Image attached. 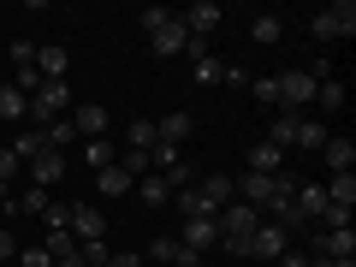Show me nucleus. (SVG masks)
Listing matches in <instances>:
<instances>
[{
  "label": "nucleus",
  "instance_id": "obj_6",
  "mask_svg": "<svg viewBox=\"0 0 356 267\" xmlns=\"http://www.w3.org/2000/svg\"><path fill=\"white\" fill-rule=\"evenodd\" d=\"M285 250H291V238H285L280 226H267V220H261V226L250 232V261H280Z\"/></svg>",
  "mask_w": 356,
  "mask_h": 267
},
{
  "label": "nucleus",
  "instance_id": "obj_31",
  "mask_svg": "<svg viewBox=\"0 0 356 267\" xmlns=\"http://www.w3.org/2000/svg\"><path fill=\"white\" fill-rule=\"evenodd\" d=\"M250 95L267 107V113H280V83H273V77H255V83H250Z\"/></svg>",
  "mask_w": 356,
  "mask_h": 267
},
{
  "label": "nucleus",
  "instance_id": "obj_12",
  "mask_svg": "<svg viewBox=\"0 0 356 267\" xmlns=\"http://www.w3.org/2000/svg\"><path fill=\"white\" fill-rule=\"evenodd\" d=\"M65 65H72V54H65L60 42L36 48V77H42V83H65Z\"/></svg>",
  "mask_w": 356,
  "mask_h": 267
},
{
  "label": "nucleus",
  "instance_id": "obj_2",
  "mask_svg": "<svg viewBox=\"0 0 356 267\" xmlns=\"http://www.w3.org/2000/svg\"><path fill=\"white\" fill-rule=\"evenodd\" d=\"M309 36H315V42L356 36V6H350V0H332V6H321V13L309 18Z\"/></svg>",
  "mask_w": 356,
  "mask_h": 267
},
{
  "label": "nucleus",
  "instance_id": "obj_22",
  "mask_svg": "<svg viewBox=\"0 0 356 267\" xmlns=\"http://www.w3.org/2000/svg\"><path fill=\"white\" fill-rule=\"evenodd\" d=\"M137 196H143V202H149V208H166V202H172V191H166V178H161V172L137 178Z\"/></svg>",
  "mask_w": 356,
  "mask_h": 267
},
{
  "label": "nucleus",
  "instance_id": "obj_19",
  "mask_svg": "<svg viewBox=\"0 0 356 267\" xmlns=\"http://www.w3.org/2000/svg\"><path fill=\"white\" fill-rule=\"evenodd\" d=\"M321 154H327L332 172H350V166H356V143L350 137H327V149H321Z\"/></svg>",
  "mask_w": 356,
  "mask_h": 267
},
{
  "label": "nucleus",
  "instance_id": "obj_17",
  "mask_svg": "<svg viewBox=\"0 0 356 267\" xmlns=\"http://www.w3.org/2000/svg\"><path fill=\"white\" fill-rule=\"evenodd\" d=\"M280 36H285V18H280V13H255V18H250V42H261V48H273Z\"/></svg>",
  "mask_w": 356,
  "mask_h": 267
},
{
  "label": "nucleus",
  "instance_id": "obj_16",
  "mask_svg": "<svg viewBox=\"0 0 356 267\" xmlns=\"http://www.w3.org/2000/svg\"><path fill=\"white\" fill-rule=\"evenodd\" d=\"M95 191L113 202V196H131V191H137V178H125V172H119V161H113V166H102V172H95Z\"/></svg>",
  "mask_w": 356,
  "mask_h": 267
},
{
  "label": "nucleus",
  "instance_id": "obj_35",
  "mask_svg": "<svg viewBox=\"0 0 356 267\" xmlns=\"http://www.w3.org/2000/svg\"><path fill=\"white\" fill-rule=\"evenodd\" d=\"M89 166H95V172H102V166H113V149H107V143H89V154H83Z\"/></svg>",
  "mask_w": 356,
  "mask_h": 267
},
{
  "label": "nucleus",
  "instance_id": "obj_38",
  "mask_svg": "<svg viewBox=\"0 0 356 267\" xmlns=\"http://www.w3.org/2000/svg\"><path fill=\"white\" fill-rule=\"evenodd\" d=\"M220 83H232V89H250V72H243V65H226V72H220Z\"/></svg>",
  "mask_w": 356,
  "mask_h": 267
},
{
  "label": "nucleus",
  "instance_id": "obj_1",
  "mask_svg": "<svg viewBox=\"0 0 356 267\" xmlns=\"http://www.w3.org/2000/svg\"><path fill=\"white\" fill-rule=\"evenodd\" d=\"M143 24H149L154 54H191V30L178 24V13H166V6H149V13H143Z\"/></svg>",
  "mask_w": 356,
  "mask_h": 267
},
{
  "label": "nucleus",
  "instance_id": "obj_13",
  "mask_svg": "<svg viewBox=\"0 0 356 267\" xmlns=\"http://www.w3.org/2000/svg\"><path fill=\"white\" fill-rule=\"evenodd\" d=\"M196 196H202V202H208V208H214V214H220V208H226V202H238V184H232L226 172H208L202 184H196Z\"/></svg>",
  "mask_w": 356,
  "mask_h": 267
},
{
  "label": "nucleus",
  "instance_id": "obj_37",
  "mask_svg": "<svg viewBox=\"0 0 356 267\" xmlns=\"http://www.w3.org/2000/svg\"><path fill=\"white\" fill-rule=\"evenodd\" d=\"M102 267H143V255H125V250H107Z\"/></svg>",
  "mask_w": 356,
  "mask_h": 267
},
{
  "label": "nucleus",
  "instance_id": "obj_32",
  "mask_svg": "<svg viewBox=\"0 0 356 267\" xmlns=\"http://www.w3.org/2000/svg\"><path fill=\"white\" fill-rule=\"evenodd\" d=\"M315 220H321V232H344V226H350V208H332V202H327Z\"/></svg>",
  "mask_w": 356,
  "mask_h": 267
},
{
  "label": "nucleus",
  "instance_id": "obj_27",
  "mask_svg": "<svg viewBox=\"0 0 356 267\" xmlns=\"http://www.w3.org/2000/svg\"><path fill=\"white\" fill-rule=\"evenodd\" d=\"M125 149H143V154L154 149V119H131V131H125Z\"/></svg>",
  "mask_w": 356,
  "mask_h": 267
},
{
  "label": "nucleus",
  "instance_id": "obj_30",
  "mask_svg": "<svg viewBox=\"0 0 356 267\" xmlns=\"http://www.w3.org/2000/svg\"><path fill=\"white\" fill-rule=\"evenodd\" d=\"M48 208H54V202H48V191H36V184H30V191L13 202V214H48Z\"/></svg>",
  "mask_w": 356,
  "mask_h": 267
},
{
  "label": "nucleus",
  "instance_id": "obj_5",
  "mask_svg": "<svg viewBox=\"0 0 356 267\" xmlns=\"http://www.w3.org/2000/svg\"><path fill=\"white\" fill-rule=\"evenodd\" d=\"M220 18H226V13H220V0H196L191 13H178V24L191 30V42H208L220 30Z\"/></svg>",
  "mask_w": 356,
  "mask_h": 267
},
{
  "label": "nucleus",
  "instance_id": "obj_33",
  "mask_svg": "<svg viewBox=\"0 0 356 267\" xmlns=\"http://www.w3.org/2000/svg\"><path fill=\"white\" fill-rule=\"evenodd\" d=\"M18 267H54V255L42 250V243H24V250H18Z\"/></svg>",
  "mask_w": 356,
  "mask_h": 267
},
{
  "label": "nucleus",
  "instance_id": "obj_7",
  "mask_svg": "<svg viewBox=\"0 0 356 267\" xmlns=\"http://www.w3.org/2000/svg\"><path fill=\"white\" fill-rule=\"evenodd\" d=\"M60 178H65V154L60 149H42L36 161H30V184H36V191H54Z\"/></svg>",
  "mask_w": 356,
  "mask_h": 267
},
{
  "label": "nucleus",
  "instance_id": "obj_41",
  "mask_svg": "<svg viewBox=\"0 0 356 267\" xmlns=\"http://www.w3.org/2000/svg\"><path fill=\"white\" fill-rule=\"evenodd\" d=\"M0 208H13V184L6 178H0Z\"/></svg>",
  "mask_w": 356,
  "mask_h": 267
},
{
  "label": "nucleus",
  "instance_id": "obj_28",
  "mask_svg": "<svg viewBox=\"0 0 356 267\" xmlns=\"http://www.w3.org/2000/svg\"><path fill=\"white\" fill-rule=\"evenodd\" d=\"M291 202H297V214H303V220H315L321 208H327V196H321V184H303V191H297Z\"/></svg>",
  "mask_w": 356,
  "mask_h": 267
},
{
  "label": "nucleus",
  "instance_id": "obj_15",
  "mask_svg": "<svg viewBox=\"0 0 356 267\" xmlns=\"http://www.w3.org/2000/svg\"><path fill=\"white\" fill-rule=\"evenodd\" d=\"M321 196H327L332 208H356V172H332L327 184H321Z\"/></svg>",
  "mask_w": 356,
  "mask_h": 267
},
{
  "label": "nucleus",
  "instance_id": "obj_14",
  "mask_svg": "<svg viewBox=\"0 0 356 267\" xmlns=\"http://www.w3.org/2000/svg\"><path fill=\"white\" fill-rule=\"evenodd\" d=\"M250 172H261V178H273V172H285V154L273 149V143H250Z\"/></svg>",
  "mask_w": 356,
  "mask_h": 267
},
{
  "label": "nucleus",
  "instance_id": "obj_8",
  "mask_svg": "<svg viewBox=\"0 0 356 267\" xmlns=\"http://www.w3.org/2000/svg\"><path fill=\"white\" fill-rule=\"evenodd\" d=\"M102 232H107V214H102V208H89V202L72 208V238H77V243H102Z\"/></svg>",
  "mask_w": 356,
  "mask_h": 267
},
{
  "label": "nucleus",
  "instance_id": "obj_42",
  "mask_svg": "<svg viewBox=\"0 0 356 267\" xmlns=\"http://www.w3.org/2000/svg\"><path fill=\"white\" fill-rule=\"evenodd\" d=\"M54 267H89V261H83V255H65V261H54Z\"/></svg>",
  "mask_w": 356,
  "mask_h": 267
},
{
  "label": "nucleus",
  "instance_id": "obj_29",
  "mask_svg": "<svg viewBox=\"0 0 356 267\" xmlns=\"http://www.w3.org/2000/svg\"><path fill=\"white\" fill-rule=\"evenodd\" d=\"M220 72H226V60H214V54H202V60H191V77H196V83H220Z\"/></svg>",
  "mask_w": 356,
  "mask_h": 267
},
{
  "label": "nucleus",
  "instance_id": "obj_18",
  "mask_svg": "<svg viewBox=\"0 0 356 267\" xmlns=\"http://www.w3.org/2000/svg\"><path fill=\"white\" fill-rule=\"evenodd\" d=\"M267 143H273V149H297V113H273V125H267Z\"/></svg>",
  "mask_w": 356,
  "mask_h": 267
},
{
  "label": "nucleus",
  "instance_id": "obj_24",
  "mask_svg": "<svg viewBox=\"0 0 356 267\" xmlns=\"http://www.w3.org/2000/svg\"><path fill=\"white\" fill-rule=\"evenodd\" d=\"M315 107H327V113L344 107V83H339V77H321V83H315Z\"/></svg>",
  "mask_w": 356,
  "mask_h": 267
},
{
  "label": "nucleus",
  "instance_id": "obj_10",
  "mask_svg": "<svg viewBox=\"0 0 356 267\" xmlns=\"http://www.w3.org/2000/svg\"><path fill=\"white\" fill-rule=\"evenodd\" d=\"M191 131H196L191 113H161V119H154V143H172V149H184Z\"/></svg>",
  "mask_w": 356,
  "mask_h": 267
},
{
  "label": "nucleus",
  "instance_id": "obj_3",
  "mask_svg": "<svg viewBox=\"0 0 356 267\" xmlns=\"http://www.w3.org/2000/svg\"><path fill=\"white\" fill-rule=\"evenodd\" d=\"M273 83H280V113H303V107L315 102V77H309L303 65H291V72H280Z\"/></svg>",
  "mask_w": 356,
  "mask_h": 267
},
{
  "label": "nucleus",
  "instance_id": "obj_11",
  "mask_svg": "<svg viewBox=\"0 0 356 267\" xmlns=\"http://www.w3.org/2000/svg\"><path fill=\"white\" fill-rule=\"evenodd\" d=\"M72 131H77L83 143H102V131H107V107H95V102L72 107Z\"/></svg>",
  "mask_w": 356,
  "mask_h": 267
},
{
  "label": "nucleus",
  "instance_id": "obj_40",
  "mask_svg": "<svg viewBox=\"0 0 356 267\" xmlns=\"http://www.w3.org/2000/svg\"><path fill=\"white\" fill-rule=\"evenodd\" d=\"M13 166H18V161H13V149H0V178H6V184H13Z\"/></svg>",
  "mask_w": 356,
  "mask_h": 267
},
{
  "label": "nucleus",
  "instance_id": "obj_43",
  "mask_svg": "<svg viewBox=\"0 0 356 267\" xmlns=\"http://www.w3.org/2000/svg\"><path fill=\"white\" fill-rule=\"evenodd\" d=\"M327 267H356V261H327Z\"/></svg>",
  "mask_w": 356,
  "mask_h": 267
},
{
  "label": "nucleus",
  "instance_id": "obj_26",
  "mask_svg": "<svg viewBox=\"0 0 356 267\" xmlns=\"http://www.w3.org/2000/svg\"><path fill=\"white\" fill-rule=\"evenodd\" d=\"M42 149H48V143H42V131H36V125H30V131H18V137H13V161H36Z\"/></svg>",
  "mask_w": 356,
  "mask_h": 267
},
{
  "label": "nucleus",
  "instance_id": "obj_21",
  "mask_svg": "<svg viewBox=\"0 0 356 267\" xmlns=\"http://www.w3.org/2000/svg\"><path fill=\"white\" fill-rule=\"evenodd\" d=\"M297 149L321 154V149H327V125H321V119H297Z\"/></svg>",
  "mask_w": 356,
  "mask_h": 267
},
{
  "label": "nucleus",
  "instance_id": "obj_36",
  "mask_svg": "<svg viewBox=\"0 0 356 267\" xmlns=\"http://www.w3.org/2000/svg\"><path fill=\"white\" fill-rule=\"evenodd\" d=\"M18 65H36V42H13V72Z\"/></svg>",
  "mask_w": 356,
  "mask_h": 267
},
{
  "label": "nucleus",
  "instance_id": "obj_34",
  "mask_svg": "<svg viewBox=\"0 0 356 267\" xmlns=\"http://www.w3.org/2000/svg\"><path fill=\"white\" fill-rule=\"evenodd\" d=\"M154 261H178V255H184V243H178V238H154Z\"/></svg>",
  "mask_w": 356,
  "mask_h": 267
},
{
  "label": "nucleus",
  "instance_id": "obj_4",
  "mask_svg": "<svg viewBox=\"0 0 356 267\" xmlns=\"http://www.w3.org/2000/svg\"><path fill=\"white\" fill-rule=\"evenodd\" d=\"M60 113H72V89H65V83H42L36 95H30V119H36V131L54 125Z\"/></svg>",
  "mask_w": 356,
  "mask_h": 267
},
{
  "label": "nucleus",
  "instance_id": "obj_25",
  "mask_svg": "<svg viewBox=\"0 0 356 267\" xmlns=\"http://www.w3.org/2000/svg\"><path fill=\"white\" fill-rule=\"evenodd\" d=\"M42 143H48V149H72V143H77V131H72V119H54V125H42Z\"/></svg>",
  "mask_w": 356,
  "mask_h": 267
},
{
  "label": "nucleus",
  "instance_id": "obj_9",
  "mask_svg": "<svg viewBox=\"0 0 356 267\" xmlns=\"http://www.w3.org/2000/svg\"><path fill=\"white\" fill-rule=\"evenodd\" d=\"M178 243L202 255V250H214V243H220V226H214V220H202V214H191V220H184V232H178Z\"/></svg>",
  "mask_w": 356,
  "mask_h": 267
},
{
  "label": "nucleus",
  "instance_id": "obj_20",
  "mask_svg": "<svg viewBox=\"0 0 356 267\" xmlns=\"http://www.w3.org/2000/svg\"><path fill=\"white\" fill-rule=\"evenodd\" d=\"M6 119H30V95L13 89V83H0V125H6Z\"/></svg>",
  "mask_w": 356,
  "mask_h": 267
},
{
  "label": "nucleus",
  "instance_id": "obj_23",
  "mask_svg": "<svg viewBox=\"0 0 356 267\" xmlns=\"http://www.w3.org/2000/svg\"><path fill=\"white\" fill-rule=\"evenodd\" d=\"M42 250L54 255V261H65V255H77V238H72V226H48V243Z\"/></svg>",
  "mask_w": 356,
  "mask_h": 267
},
{
  "label": "nucleus",
  "instance_id": "obj_39",
  "mask_svg": "<svg viewBox=\"0 0 356 267\" xmlns=\"http://www.w3.org/2000/svg\"><path fill=\"white\" fill-rule=\"evenodd\" d=\"M13 255H18V243H13V232L0 226V261H13Z\"/></svg>",
  "mask_w": 356,
  "mask_h": 267
}]
</instances>
